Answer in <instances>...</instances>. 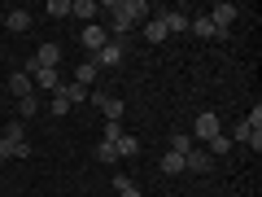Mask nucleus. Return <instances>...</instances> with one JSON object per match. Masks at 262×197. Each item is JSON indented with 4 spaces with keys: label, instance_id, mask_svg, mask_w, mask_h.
<instances>
[{
    "label": "nucleus",
    "instance_id": "obj_17",
    "mask_svg": "<svg viewBox=\"0 0 262 197\" xmlns=\"http://www.w3.org/2000/svg\"><path fill=\"white\" fill-rule=\"evenodd\" d=\"M206 153H210V158H223V153H232V141L219 131V136H210V141H206Z\"/></svg>",
    "mask_w": 262,
    "mask_h": 197
},
{
    "label": "nucleus",
    "instance_id": "obj_9",
    "mask_svg": "<svg viewBox=\"0 0 262 197\" xmlns=\"http://www.w3.org/2000/svg\"><path fill=\"white\" fill-rule=\"evenodd\" d=\"M96 75H101V70H96V62H92V57H83V62L75 66V84H79V88L96 84Z\"/></svg>",
    "mask_w": 262,
    "mask_h": 197
},
{
    "label": "nucleus",
    "instance_id": "obj_13",
    "mask_svg": "<svg viewBox=\"0 0 262 197\" xmlns=\"http://www.w3.org/2000/svg\"><path fill=\"white\" fill-rule=\"evenodd\" d=\"M158 167H162V175H184V153H162Z\"/></svg>",
    "mask_w": 262,
    "mask_h": 197
},
{
    "label": "nucleus",
    "instance_id": "obj_24",
    "mask_svg": "<svg viewBox=\"0 0 262 197\" xmlns=\"http://www.w3.org/2000/svg\"><path fill=\"white\" fill-rule=\"evenodd\" d=\"M92 153H96V162H118V153H114V145H110V141H101Z\"/></svg>",
    "mask_w": 262,
    "mask_h": 197
},
{
    "label": "nucleus",
    "instance_id": "obj_19",
    "mask_svg": "<svg viewBox=\"0 0 262 197\" xmlns=\"http://www.w3.org/2000/svg\"><path fill=\"white\" fill-rule=\"evenodd\" d=\"M57 92H61L70 105H83V101H88V88H79V84H61Z\"/></svg>",
    "mask_w": 262,
    "mask_h": 197
},
{
    "label": "nucleus",
    "instance_id": "obj_2",
    "mask_svg": "<svg viewBox=\"0 0 262 197\" xmlns=\"http://www.w3.org/2000/svg\"><path fill=\"white\" fill-rule=\"evenodd\" d=\"M122 57H127V44L122 40H110L101 53H92V62H96V70H114V66H122Z\"/></svg>",
    "mask_w": 262,
    "mask_h": 197
},
{
    "label": "nucleus",
    "instance_id": "obj_6",
    "mask_svg": "<svg viewBox=\"0 0 262 197\" xmlns=\"http://www.w3.org/2000/svg\"><path fill=\"white\" fill-rule=\"evenodd\" d=\"M79 44H83V48H88V57H92V53H101V48L110 44V35H105V27H96V22H92V27H83Z\"/></svg>",
    "mask_w": 262,
    "mask_h": 197
},
{
    "label": "nucleus",
    "instance_id": "obj_7",
    "mask_svg": "<svg viewBox=\"0 0 262 197\" xmlns=\"http://www.w3.org/2000/svg\"><path fill=\"white\" fill-rule=\"evenodd\" d=\"M210 167H214V158H210L206 149H188V153H184V171H196V175H206Z\"/></svg>",
    "mask_w": 262,
    "mask_h": 197
},
{
    "label": "nucleus",
    "instance_id": "obj_25",
    "mask_svg": "<svg viewBox=\"0 0 262 197\" xmlns=\"http://www.w3.org/2000/svg\"><path fill=\"white\" fill-rule=\"evenodd\" d=\"M118 136H122V123H105V141L114 145V141H118Z\"/></svg>",
    "mask_w": 262,
    "mask_h": 197
},
{
    "label": "nucleus",
    "instance_id": "obj_18",
    "mask_svg": "<svg viewBox=\"0 0 262 197\" xmlns=\"http://www.w3.org/2000/svg\"><path fill=\"white\" fill-rule=\"evenodd\" d=\"M162 27H166V35H175V31H188V13H158Z\"/></svg>",
    "mask_w": 262,
    "mask_h": 197
},
{
    "label": "nucleus",
    "instance_id": "obj_22",
    "mask_svg": "<svg viewBox=\"0 0 262 197\" xmlns=\"http://www.w3.org/2000/svg\"><path fill=\"white\" fill-rule=\"evenodd\" d=\"M44 18H70V0H48Z\"/></svg>",
    "mask_w": 262,
    "mask_h": 197
},
{
    "label": "nucleus",
    "instance_id": "obj_8",
    "mask_svg": "<svg viewBox=\"0 0 262 197\" xmlns=\"http://www.w3.org/2000/svg\"><path fill=\"white\" fill-rule=\"evenodd\" d=\"M31 92H35V84H31V75H27V70L9 75V96H18V101H22V96H31Z\"/></svg>",
    "mask_w": 262,
    "mask_h": 197
},
{
    "label": "nucleus",
    "instance_id": "obj_11",
    "mask_svg": "<svg viewBox=\"0 0 262 197\" xmlns=\"http://www.w3.org/2000/svg\"><path fill=\"white\" fill-rule=\"evenodd\" d=\"M70 13H79V18L92 27V18L101 13V0H70Z\"/></svg>",
    "mask_w": 262,
    "mask_h": 197
},
{
    "label": "nucleus",
    "instance_id": "obj_3",
    "mask_svg": "<svg viewBox=\"0 0 262 197\" xmlns=\"http://www.w3.org/2000/svg\"><path fill=\"white\" fill-rule=\"evenodd\" d=\"M206 18H210V22H214V31H219V35H223V31H227V27H232V22H236V18H241V9H236L232 0H219V5H214V9H210V13H206Z\"/></svg>",
    "mask_w": 262,
    "mask_h": 197
},
{
    "label": "nucleus",
    "instance_id": "obj_5",
    "mask_svg": "<svg viewBox=\"0 0 262 197\" xmlns=\"http://www.w3.org/2000/svg\"><path fill=\"white\" fill-rule=\"evenodd\" d=\"M114 9L136 27V22H149V0H114Z\"/></svg>",
    "mask_w": 262,
    "mask_h": 197
},
{
    "label": "nucleus",
    "instance_id": "obj_26",
    "mask_svg": "<svg viewBox=\"0 0 262 197\" xmlns=\"http://www.w3.org/2000/svg\"><path fill=\"white\" fill-rule=\"evenodd\" d=\"M118 197H144V193H140L136 184H127V188H118Z\"/></svg>",
    "mask_w": 262,
    "mask_h": 197
},
{
    "label": "nucleus",
    "instance_id": "obj_20",
    "mask_svg": "<svg viewBox=\"0 0 262 197\" xmlns=\"http://www.w3.org/2000/svg\"><path fill=\"white\" fill-rule=\"evenodd\" d=\"M144 40H149V44H162V40H166V27H162V18H149V22H144Z\"/></svg>",
    "mask_w": 262,
    "mask_h": 197
},
{
    "label": "nucleus",
    "instance_id": "obj_21",
    "mask_svg": "<svg viewBox=\"0 0 262 197\" xmlns=\"http://www.w3.org/2000/svg\"><path fill=\"white\" fill-rule=\"evenodd\" d=\"M39 105H44V101H39L35 92H31V96H22V101H18V119H35V114H39Z\"/></svg>",
    "mask_w": 262,
    "mask_h": 197
},
{
    "label": "nucleus",
    "instance_id": "obj_12",
    "mask_svg": "<svg viewBox=\"0 0 262 197\" xmlns=\"http://www.w3.org/2000/svg\"><path fill=\"white\" fill-rule=\"evenodd\" d=\"M114 153H118V158H136V153H140V141H136V136H127V131H122L118 141H114Z\"/></svg>",
    "mask_w": 262,
    "mask_h": 197
},
{
    "label": "nucleus",
    "instance_id": "obj_16",
    "mask_svg": "<svg viewBox=\"0 0 262 197\" xmlns=\"http://www.w3.org/2000/svg\"><path fill=\"white\" fill-rule=\"evenodd\" d=\"M188 31H192V35H201V40H210V35H219V31H214V22H210L206 13H201V18H188Z\"/></svg>",
    "mask_w": 262,
    "mask_h": 197
},
{
    "label": "nucleus",
    "instance_id": "obj_14",
    "mask_svg": "<svg viewBox=\"0 0 262 197\" xmlns=\"http://www.w3.org/2000/svg\"><path fill=\"white\" fill-rule=\"evenodd\" d=\"M31 84H39L44 92H57V88H61V75H57V70H35V75H31Z\"/></svg>",
    "mask_w": 262,
    "mask_h": 197
},
{
    "label": "nucleus",
    "instance_id": "obj_15",
    "mask_svg": "<svg viewBox=\"0 0 262 197\" xmlns=\"http://www.w3.org/2000/svg\"><path fill=\"white\" fill-rule=\"evenodd\" d=\"M0 141H9V145L27 141V123H22V119H9V123H5V136H0Z\"/></svg>",
    "mask_w": 262,
    "mask_h": 197
},
{
    "label": "nucleus",
    "instance_id": "obj_23",
    "mask_svg": "<svg viewBox=\"0 0 262 197\" xmlns=\"http://www.w3.org/2000/svg\"><path fill=\"white\" fill-rule=\"evenodd\" d=\"M192 149V136H188V131H175V136H170V153H188Z\"/></svg>",
    "mask_w": 262,
    "mask_h": 197
},
{
    "label": "nucleus",
    "instance_id": "obj_1",
    "mask_svg": "<svg viewBox=\"0 0 262 197\" xmlns=\"http://www.w3.org/2000/svg\"><path fill=\"white\" fill-rule=\"evenodd\" d=\"M227 141H245L253 153H262V105H253V114H245V119L236 123V131Z\"/></svg>",
    "mask_w": 262,
    "mask_h": 197
},
{
    "label": "nucleus",
    "instance_id": "obj_4",
    "mask_svg": "<svg viewBox=\"0 0 262 197\" xmlns=\"http://www.w3.org/2000/svg\"><path fill=\"white\" fill-rule=\"evenodd\" d=\"M188 136H196V141H210V136H219V114L214 110H201L192 119V131Z\"/></svg>",
    "mask_w": 262,
    "mask_h": 197
},
{
    "label": "nucleus",
    "instance_id": "obj_10",
    "mask_svg": "<svg viewBox=\"0 0 262 197\" xmlns=\"http://www.w3.org/2000/svg\"><path fill=\"white\" fill-rule=\"evenodd\" d=\"M5 27H9L13 35H22V31H31V13L27 9H9L5 13Z\"/></svg>",
    "mask_w": 262,
    "mask_h": 197
}]
</instances>
